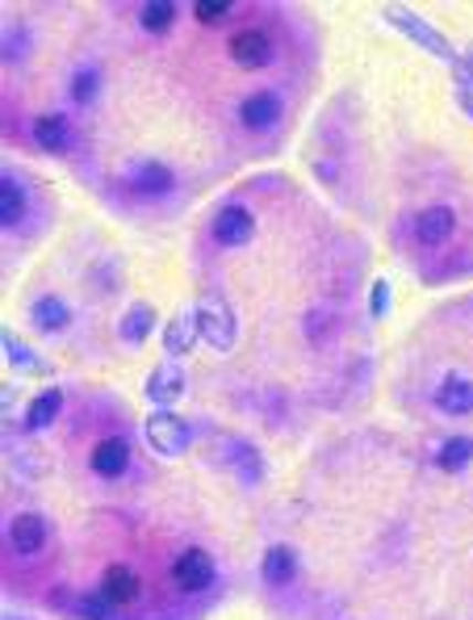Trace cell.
Segmentation results:
<instances>
[{"label":"cell","mask_w":473,"mask_h":620,"mask_svg":"<svg viewBox=\"0 0 473 620\" xmlns=\"http://www.w3.org/2000/svg\"><path fill=\"white\" fill-rule=\"evenodd\" d=\"M230 60L239 63L244 72H260V67H268L272 63V39H268L265 30H239L235 39H230Z\"/></svg>","instance_id":"8fae6325"},{"label":"cell","mask_w":473,"mask_h":620,"mask_svg":"<svg viewBox=\"0 0 473 620\" xmlns=\"http://www.w3.org/2000/svg\"><path fill=\"white\" fill-rule=\"evenodd\" d=\"M193 314H197V328H202V344H209L218 356L235 352V344H239V319H235V310L227 307L223 293H197Z\"/></svg>","instance_id":"6da1fadb"},{"label":"cell","mask_w":473,"mask_h":620,"mask_svg":"<svg viewBox=\"0 0 473 620\" xmlns=\"http://www.w3.org/2000/svg\"><path fill=\"white\" fill-rule=\"evenodd\" d=\"M456 84H461V93H473V46H465L461 55H456Z\"/></svg>","instance_id":"f1b7e54d"},{"label":"cell","mask_w":473,"mask_h":620,"mask_svg":"<svg viewBox=\"0 0 473 620\" xmlns=\"http://www.w3.org/2000/svg\"><path fill=\"white\" fill-rule=\"evenodd\" d=\"M46 541H51V524L34 512H21V516L9 520V545H13V554L21 558H34L46 549Z\"/></svg>","instance_id":"30bf717a"},{"label":"cell","mask_w":473,"mask_h":620,"mask_svg":"<svg viewBox=\"0 0 473 620\" xmlns=\"http://www.w3.org/2000/svg\"><path fill=\"white\" fill-rule=\"evenodd\" d=\"M239 122L247 130H268V126L281 122V97L272 88H256L239 101Z\"/></svg>","instance_id":"7c38bea8"},{"label":"cell","mask_w":473,"mask_h":620,"mask_svg":"<svg viewBox=\"0 0 473 620\" xmlns=\"http://www.w3.org/2000/svg\"><path fill=\"white\" fill-rule=\"evenodd\" d=\"M25 185H21L18 177H9L4 172V181H0V227H18L21 218H25Z\"/></svg>","instance_id":"7402d4cb"},{"label":"cell","mask_w":473,"mask_h":620,"mask_svg":"<svg viewBox=\"0 0 473 620\" xmlns=\"http://www.w3.org/2000/svg\"><path fill=\"white\" fill-rule=\"evenodd\" d=\"M185 391H189V377L176 361H164V365H155V370L147 373L143 394L155 407H176V403L185 398Z\"/></svg>","instance_id":"52a82bcc"},{"label":"cell","mask_w":473,"mask_h":620,"mask_svg":"<svg viewBox=\"0 0 473 620\" xmlns=\"http://www.w3.org/2000/svg\"><path fill=\"white\" fill-rule=\"evenodd\" d=\"M214 579H218V566H214V554L202 549V545H189L185 554H176V562H172V582H176L185 596L209 591Z\"/></svg>","instance_id":"277c9868"},{"label":"cell","mask_w":473,"mask_h":620,"mask_svg":"<svg viewBox=\"0 0 473 620\" xmlns=\"http://www.w3.org/2000/svg\"><path fill=\"white\" fill-rule=\"evenodd\" d=\"M230 9L235 4H227V0H197L193 4V18L202 21V25H218L223 18H230Z\"/></svg>","instance_id":"4316f807"},{"label":"cell","mask_w":473,"mask_h":620,"mask_svg":"<svg viewBox=\"0 0 473 620\" xmlns=\"http://www.w3.org/2000/svg\"><path fill=\"white\" fill-rule=\"evenodd\" d=\"M122 181H126V189H135V193H143V197H164V193H172V185H176L172 168L160 164V160H135V164H126Z\"/></svg>","instance_id":"ba28073f"},{"label":"cell","mask_w":473,"mask_h":620,"mask_svg":"<svg viewBox=\"0 0 473 620\" xmlns=\"http://www.w3.org/2000/svg\"><path fill=\"white\" fill-rule=\"evenodd\" d=\"M143 436L147 445H151V453L155 457H185L189 445H193V428H189V419L172 411V407H155V411L143 419Z\"/></svg>","instance_id":"7a4b0ae2"},{"label":"cell","mask_w":473,"mask_h":620,"mask_svg":"<svg viewBox=\"0 0 473 620\" xmlns=\"http://www.w3.org/2000/svg\"><path fill=\"white\" fill-rule=\"evenodd\" d=\"M67 93H72L76 105H93L97 93H101V72H97V67H80V72L72 76V88H67Z\"/></svg>","instance_id":"484cf974"},{"label":"cell","mask_w":473,"mask_h":620,"mask_svg":"<svg viewBox=\"0 0 473 620\" xmlns=\"http://www.w3.org/2000/svg\"><path fill=\"white\" fill-rule=\"evenodd\" d=\"M473 466V436H449L440 449H436V470L440 474H465Z\"/></svg>","instance_id":"ffe728a7"},{"label":"cell","mask_w":473,"mask_h":620,"mask_svg":"<svg viewBox=\"0 0 473 620\" xmlns=\"http://www.w3.org/2000/svg\"><path fill=\"white\" fill-rule=\"evenodd\" d=\"M197 340H202V328H197V314H193V307L176 310V314L168 319V328H164V352L172 356V361H181V356H189V352L197 349Z\"/></svg>","instance_id":"4fadbf2b"},{"label":"cell","mask_w":473,"mask_h":620,"mask_svg":"<svg viewBox=\"0 0 473 620\" xmlns=\"http://www.w3.org/2000/svg\"><path fill=\"white\" fill-rule=\"evenodd\" d=\"M88 466H93L97 478H109V482H114V478H122L126 470H130V445H126L122 436H105V440H97Z\"/></svg>","instance_id":"9a60e30c"},{"label":"cell","mask_w":473,"mask_h":620,"mask_svg":"<svg viewBox=\"0 0 473 620\" xmlns=\"http://www.w3.org/2000/svg\"><path fill=\"white\" fill-rule=\"evenodd\" d=\"M30 319H34L39 331L55 335V331H63L72 323V310H67V302L55 298V293H42V298H34V307H30Z\"/></svg>","instance_id":"44dd1931"},{"label":"cell","mask_w":473,"mask_h":620,"mask_svg":"<svg viewBox=\"0 0 473 620\" xmlns=\"http://www.w3.org/2000/svg\"><path fill=\"white\" fill-rule=\"evenodd\" d=\"M209 235H214L218 248H244V244L256 239V214H251L244 202H230V206H223L214 214Z\"/></svg>","instance_id":"5b68a950"},{"label":"cell","mask_w":473,"mask_h":620,"mask_svg":"<svg viewBox=\"0 0 473 620\" xmlns=\"http://www.w3.org/2000/svg\"><path fill=\"white\" fill-rule=\"evenodd\" d=\"M456 227V214L449 206H428L415 214V239L423 248H444V239L453 235Z\"/></svg>","instance_id":"5bb4252c"},{"label":"cell","mask_w":473,"mask_h":620,"mask_svg":"<svg viewBox=\"0 0 473 620\" xmlns=\"http://www.w3.org/2000/svg\"><path fill=\"white\" fill-rule=\"evenodd\" d=\"M260 579H265L268 591H286L302 579V558L293 545H268L265 562H260Z\"/></svg>","instance_id":"8992f818"},{"label":"cell","mask_w":473,"mask_h":620,"mask_svg":"<svg viewBox=\"0 0 473 620\" xmlns=\"http://www.w3.org/2000/svg\"><path fill=\"white\" fill-rule=\"evenodd\" d=\"M386 21H390L398 34H407L411 42H419L432 60L440 63H456V51H453V42L444 39L440 30H436L432 21H423L419 13H411V9H386Z\"/></svg>","instance_id":"3957f363"},{"label":"cell","mask_w":473,"mask_h":620,"mask_svg":"<svg viewBox=\"0 0 473 620\" xmlns=\"http://www.w3.org/2000/svg\"><path fill=\"white\" fill-rule=\"evenodd\" d=\"M0 349H4V361L13 365V370H21V373H46V361H39L34 356V349L21 340V335H13V331H4L0 335Z\"/></svg>","instance_id":"cb8c5ba5"},{"label":"cell","mask_w":473,"mask_h":620,"mask_svg":"<svg viewBox=\"0 0 473 620\" xmlns=\"http://www.w3.org/2000/svg\"><path fill=\"white\" fill-rule=\"evenodd\" d=\"M436 407L444 415H473V382L465 373H444L436 386Z\"/></svg>","instance_id":"2e32d148"},{"label":"cell","mask_w":473,"mask_h":620,"mask_svg":"<svg viewBox=\"0 0 473 620\" xmlns=\"http://www.w3.org/2000/svg\"><path fill=\"white\" fill-rule=\"evenodd\" d=\"M97 591H101L114 608H126V603L139 600L143 579H139V570H135V566H126V562H109V566L101 570V587H97Z\"/></svg>","instance_id":"9c48e42d"},{"label":"cell","mask_w":473,"mask_h":620,"mask_svg":"<svg viewBox=\"0 0 473 620\" xmlns=\"http://www.w3.org/2000/svg\"><path fill=\"white\" fill-rule=\"evenodd\" d=\"M172 21H176V4L172 0H151V4L139 9V25H143L147 34H168Z\"/></svg>","instance_id":"d4e9b609"},{"label":"cell","mask_w":473,"mask_h":620,"mask_svg":"<svg viewBox=\"0 0 473 620\" xmlns=\"http://www.w3.org/2000/svg\"><path fill=\"white\" fill-rule=\"evenodd\" d=\"M230 453H235V474L244 478V487H260V478H265L260 449L251 440H230Z\"/></svg>","instance_id":"603a6c76"},{"label":"cell","mask_w":473,"mask_h":620,"mask_svg":"<svg viewBox=\"0 0 473 620\" xmlns=\"http://www.w3.org/2000/svg\"><path fill=\"white\" fill-rule=\"evenodd\" d=\"M369 314L373 319H386L390 314V281L386 277H377L369 286Z\"/></svg>","instance_id":"83f0119b"},{"label":"cell","mask_w":473,"mask_h":620,"mask_svg":"<svg viewBox=\"0 0 473 620\" xmlns=\"http://www.w3.org/2000/svg\"><path fill=\"white\" fill-rule=\"evenodd\" d=\"M151 331H155V307H151V302H135V307L118 319V335H122V344H130V349L147 344Z\"/></svg>","instance_id":"d6986e66"},{"label":"cell","mask_w":473,"mask_h":620,"mask_svg":"<svg viewBox=\"0 0 473 620\" xmlns=\"http://www.w3.org/2000/svg\"><path fill=\"white\" fill-rule=\"evenodd\" d=\"M60 411H63V391L60 386H46L42 394L30 398V407H25V428H30V432H46V428L60 419Z\"/></svg>","instance_id":"ac0fdd59"},{"label":"cell","mask_w":473,"mask_h":620,"mask_svg":"<svg viewBox=\"0 0 473 620\" xmlns=\"http://www.w3.org/2000/svg\"><path fill=\"white\" fill-rule=\"evenodd\" d=\"M34 143L42 151H51V156H63V151H72L76 143V135H72V122L63 118V114H42L39 122H34Z\"/></svg>","instance_id":"e0dca14e"},{"label":"cell","mask_w":473,"mask_h":620,"mask_svg":"<svg viewBox=\"0 0 473 620\" xmlns=\"http://www.w3.org/2000/svg\"><path fill=\"white\" fill-rule=\"evenodd\" d=\"M456 105L470 114V122H473V93H456Z\"/></svg>","instance_id":"f546056e"}]
</instances>
